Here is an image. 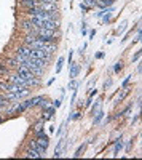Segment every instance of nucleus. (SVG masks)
Segmentation results:
<instances>
[{"label": "nucleus", "instance_id": "obj_7", "mask_svg": "<svg viewBox=\"0 0 142 160\" xmlns=\"http://www.w3.org/2000/svg\"><path fill=\"white\" fill-rule=\"evenodd\" d=\"M38 5V0H21V7L24 10H29V8H35Z\"/></svg>", "mask_w": 142, "mask_h": 160}, {"label": "nucleus", "instance_id": "obj_27", "mask_svg": "<svg viewBox=\"0 0 142 160\" xmlns=\"http://www.w3.org/2000/svg\"><path fill=\"white\" fill-rule=\"evenodd\" d=\"M139 58H140V51H137V53H136V55L133 56V62H134V61H137Z\"/></svg>", "mask_w": 142, "mask_h": 160}, {"label": "nucleus", "instance_id": "obj_16", "mask_svg": "<svg viewBox=\"0 0 142 160\" xmlns=\"http://www.w3.org/2000/svg\"><path fill=\"white\" fill-rule=\"evenodd\" d=\"M123 148V141L121 139H118L117 141V144H115V149H113V155H117L118 152H120V149Z\"/></svg>", "mask_w": 142, "mask_h": 160}, {"label": "nucleus", "instance_id": "obj_21", "mask_svg": "<svg viewBox=\"0 0 142 160\" xmlns=\"http://www.w3.org/2000/svg\"><path fill=\"white\" fill-rule=\"evenodd\" d=\"M85 2V5L88 7V8H93V7H96V0H83Z\"/></svg>", "mask_w": 142, "mask_h": 160}, {"label": "nucleus", "instance_id": "obj_28", "mask_svg": "<svg viewBox=\"0 0 142 160\" xmlns=\"http://www.w3.org/2000/svg\"><path fill=\"white\" fill-rule=\"evenodd\" d=\"M53 106H54V108H59V106H61V99H54L53 101Z\"/></svg>", "mask_w": 142, "mask_h": 160}, {"label": "nucleus", "instance_id": "obj_32", "mask_svg": "<svg viewBox=\"0 0 142 160\" xmlns=\"http://www.w3.org/2000/svg\"><path fill=\"white\" fill-rule=\"evenodd\" d=\"M2 120H3V118H2V117H0V123H2Z\"/></svg>", "mask_w": 142, "mask_h": 160}, {"label": "nucleus", "instance_id": "obj_2", "mask_svg": "<svg viewBox=\"0 0 142 160\" xmlns=\"http://www.w3.org/2000/svg\"><path fill=\"white\" fill-rule=\"evenodd\" d=\"M35 141H37V144L40 146V148H45V149L50 146V138H48V135H45V131L37 133V135H35Z\"/></svg>", "mask_w": 142, "mask_h": 160}, {"label": "nucleus", "instance_id": "obj_17", "mask_svg": "<svg viewBox=\"0 0 142 160\" xmlns=\"http://www.w3.org/2000/svg\"><path fill=\"white\" fill-rule=\"evenodd\" d=\"M27 148H31V149H35V151H37V148H38V144H37L35 138H34V139H29V141H27Z\"/></svg>", "mask_w": 142, "mask_h": 160}, {"label": "nucleus", "instance_id": "obj_6", "mask_svg": "<svg viewBox=\"0 0 142 160\" xmlns=\"http://www.w3.org/2000/svg\"><path fill=\"white\" fill-rule=\"evenodd\" d=\"M42 50L46 51V53H50V55H53V53L58 50V45H56L54 42H45L43 47H42Z\"/></svg>", "mask_w": 142, "mask_h": 160}, {"label": "nucleus", "instance_id": "obj_20", "mask_svg": "<svg viewBox=\"0 0 142 160\" xmlns=\"http://www.w3.org/2000/svg\"><path fill=\"white\" fill-rule=\"evenodd\" d=\"M62 64H64V58H59V59H58V66H56V72H58V74H59L61 69H62Z\"/></svg>", "mask_w": 142, "mask_h": 160}, {"label": "nucleus", "instance_id": "obj_5", "mask_svg": "<svg viewBox=\"0 0 142 160\" xmlns=\"http://www.w3.org/2000/svg\"><path fill=\"white\" fill-rule=\"evenodd\" d=\"M21 29H22L26 34H31V32L35 29V26H34V22H32L29 18H26V19L21 21Z\"/></svg>", "mask_w": 142, "mask_h": 160}, {"label": "nucleus", "instance_id": "obj_1", "mask_svg": "<svg viewBox=\"0 0 142 160\" xmlns=\"http://www.w3.org/2000/svg\"><path fill=\"white\" fill-rule=\"evenodd\" d=\"M29 58H37V59H42L45 61L46 64L51 62V59H53V55H50V53L43 51V50H32L31 48V56Z\"/></svg>", "mask_w": 142, "mask_h": 160}, {"label": "nucleus", "instance_id": "obj_23", "mask_svg": "<svg viewBox=\"0 0 142 160\" xmlns=\"http://www.w3.org/2000/svg\"><path fill=\"white\" fill-rule=\"evenodd\" d=\"M131 77H133V75H130V77H126V78L123 80V83H121V87H123V88H126V85L130 83V80H131Z\"/></svg>", "mask_w": 142, "mask_h": 160}, {"label": "nucleus", "instance_id": "obj_10", "mask_svg": "<svg viewBox=\"0 0 142 160\" xmlns=\"http://www.w3.org/2000/svg\"><path fill=\"white\" fill-rule=\"evenodd\" d=\"M45 96H34L32 99H27V102H29V109H32V108H37L38 104H40V101L43 99Z\"/></svg>", "mask_w": 142, "mask_h": 160}, {"label": "nucleus", "instance_id": "obj_18", "mask_svg": "<svg viewBox=\"0 0 142 160\" xmlns=\"http://www.w3.org/2000/svg\"><path fill=\"white\" fill-rule=\"evenodd\" d=\"M7 90H8V82H7V80L0 82V91H2V93H7Z\"/></svg>", "mask_w": 142, "mask_h": 160}, {"label": "nucleus", "instance_id": "obj_26", "mask_svg": "<svg viewBox=\"0 0 142 160\" xmlns=\"http://www.w3.org/2000/svg\"><path fill=\"white\" fill-rule=\"evenodd\" d=\"M110 18H112V15H110V11H109L107 15H106L104 18H102V21H104V22H109V21H110Z\"/></svg>", "mask_w": 142, "mask_h": 160}, {"label": "nucleus", "instance_id": "obj_4", "mask_svg": "<svg viewBox=\"0 0 142 160\" xmlns=\"http://www.w3.org/2000/svg\"><path fill=\"white\" fill-rule=\"evenodd\" d=\"M37 8H38V10H42V11H48V13H51V11H59V5H56V3H45V2H38Z\"/></svg>", "mask_w": 142, "mask_h": 160}, {"label": "nucleus", "instance_id": "obj_19", "mask_svg": "<svg viewBox=\"0 0 142 160\" xmlns=\"http://www.w3.org/2000/svg\"><path fill=\"white\" fill-rule=\"evenodd\" d=\"M102 115H104V112H102V111H99V112H97V115L94 117V122H93L94 125H97V123L101 122V118H102Z\"/></svg>", "mask_w": 142, "mask_h": 160}, {"label": "nucleus", "instance_id": "obj_22", "mask_svg": "<svg viewBox=\"0 0 142 160\" xmlns=\"http://www.w3.org/2000/svg\"><path fill=\"white\" fill-rule=\"evenodd\" d=\"M83 151H85V144H82V146H80V148H78V149H77V151H75V154H73V157H80Z\"/></svg>", "mask_w": 142, "mask_h": 160}, {"label": "nucleus", "instance_id": "obj_29", "mask_svg": "<svg viewBox=\"0 0 142 160\" xmlns=\"http://www.w3.org/2000/svg\"><path fill=\"white\" fill-rule=\"evenodd\" d=\"M80 8H82V11H88V10H89V8H88L85 3H82V5H80Z\"/></svg>", "mask_w": 142, "mask_h": 160}, {"label": "nucleus", "instance_id": "obj_13", "mask_svg": "<svg viewBox=\"0 0 142 160\" xmlns=\"http://www.w3.org/2000/svg\"><path fill=\"white\" fill-rule=\"evenodd\" d=\"M5 64L8 66L10 69H16L18 66H19V62L15 59V58H7V61H5Z\"/></svg>", "mask_w": 142, "mask_h": 160}, {"label": "nucleus", "instance_id": "obj_25", "mask_svg": "<svg viewBox=\"0 0 142 160\" xmlns=\"http://www.w3.org/2000/svg\"><path fill=\"white\" fill-rule=\"evenodd\" d=\"M121 68H123V66H121V62H117V66L113 68V71H115V72H120V71H121Z\"/></svg>", "mask_w": 142, "mask_h": 160}, {"label": "nucleus", "instance_id": "obj_14", "mask_svg": "<svg viewBox=\"0 0 142 160\" xmlns=\"http://www.w3.org/2000/svg\"><path fill=\"white\" fill-rule=\"evenodd\" d=\"M78 72H80V66L78 64H70V78H75Z\"/></svg>", "mask_w": 142, "mask_h": 160}, {"label": "nucleus", "instance_id": "obj_31", "mask_svg": "<svg viewBox=\"0 0 142 160\" xmlns=\"http://www.w3.org/2000/svg\"><path fill=\"white\" fill-rule=\"evenodd\" d=\"M110 83H112V80H107V82L104 83V88H107V87H110Z\"/></svg>", "mask_w": 142, "mask_h": 160}, {"label": "nucleus", "instance_id": "obj_3", "mask_svg": "<svg viewBox=\"0 0 142 160\" xmlns=\"http://www.w3.org/2000/svg\"><path fill=\"white\" fill-rule=\"evenodd\" d=\"M15 72H16V74H19L21 77H24L26 80H34V78H35V75H34L27 68H26V66H18V68L15 69Z\"/></svg>", "mask_w": 142, "mask_h": 160}, {"label": "nucleus", "instance_id": "obj_9", "mask_svg": "<svg viewBox=\"0 0 142 160\" xmlns=\"http://www.w3.org/2000/svg\"><path fill=\"white\" fill-rule=\"evenodd\" d=\"M16 53H18V55H21V56H31V48L27 47V45H21L18 50H16Z\"/></svg>", "mask_w": 142, "mask_h": 160}, {"label": "nucleus", "instance_id": "obj_12", "mask_svg": "<svg viewBox=\"0 0 142 160\" xmlns=\"http://www.w3.org/2000/svg\"><path fill=\"white\" fill-rule=\"evenodd\" d=\"M43 123H45V120L43 118H40L38 122L34 125V128H32V131H34V135H37V133H40V131H43Z\"/></svg>", "mask_w": 142, "mask_h": 160}, {"label": "nucleus", "instance_id": "obj_24", "mask_svg": "<svg viewBox=\"0 0 142 160\" xmlns=\"http://www.w3.org/2000/svg\"><path fill=\"white\" fill-rule=\"evenodd\" d=\"M38 2H45V3H56V5H59V0H38Z\"/></svg>", "mask_w": 142, "mask_h": 160}, {"label": "nucleus", "instance_id": "obj_15", "mask_svg": "<svg viewBox=\"0 0 142 160\" xmlns=\"http://www.w3.org/2000/svg\"><path fill=\"white\" fill-rule=\"evenodd\" d=\"M10 72V68L5 64V62H0V75H7Z\"/></svg>", "mask_w": 142, "mask_h": 160}, {"label": "nucleus", "instance_id": "obj_8", "mask_svg": "<svg viewBox=\"0 0 142 160\" xmlns=\"http://www.w3.org/2000/svg\"><path fill=\"white\" fill-rule=\"evenodd\" d=\"M115 3V0H96V7L97 8H109V7H112Z\"/></svg>", "mask_w": 142, "mask_h": 160}, {"label": "nucleus", "instance_id": "obj_11", "mask_svg": "<svg viewBox=\"0 0 142 160\" xmlns=\"http://www.w3.org/2000/svg\"><path fill=\"white\" fill-rule=\"evenodd\" d=\"M24 157H32V158H40L42 155L40 154H38L35 149H31V148H27V149H26L24 151Z\"/></svg>", "mask_w": 142, "mask_h": 160}, {"label": "nucleus", "instance_id": "obj_30", "mask_svg": "<svg viewBox=\"0 0 142 160\" xmlns=\"http://www.w3.org/2000/svg\"><path fill=\"white\" fill-rule=\"evenodd\" d=\"M3 99H7V98H5V93L0 91V101H3ZM7 101H8V99H7Z\"/></svg>", "mask_w": 142, "mask_h": 160}]
</instances>
